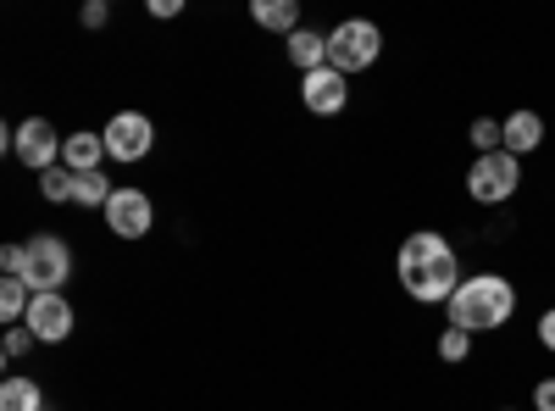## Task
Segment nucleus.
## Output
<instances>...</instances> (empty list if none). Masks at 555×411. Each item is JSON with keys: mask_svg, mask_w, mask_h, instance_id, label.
<instances>
[{"mask_svg": "<svg viewBox=\"0 0 555 411\" xmlns=\"http://www.w3.org/2000/svg\"><path fill=\"white\" fill-rule=\"evenodd\" d=\"M400 290L423 306H444L455 290H461V261H455V245L444 234H411L400 245Z\"/></svg>", "mask_w": 555, "mask_h": 411, "instance_id": "1", "label": "nucleus"}, {"mask_svg": "<svg viewBox=\"0 0 555 411\" xmlns=\"http://www.w3.org/2000/svg\"><path fill=\"white\" fill-rule=\"evenodd\" d=\"M450 311V329L461 334H489L500 323H512L517 311V290L500 279V272H478V279H461V290L444 300Z\"/></svg>", "mask_w": 555, "mask_h": 411, "instance_id": "2", "label": "nucleus"}, {"mask_svg": "<svg viewBox=\"0 0 555 411\" xmlns=\"http://www.w3.org/2000/svg\"><path fill=\"white\" fill-rule=\"evenodd\" d=\"M517 190H522V156H512V151H489L467 172V195L478 206H505Z\"/></svg>", "mask_w": 555, "mask_h": 411, "instance_id": "3", "label": "nucleus"}, {"mask_svg": "<svg viewBox=\"0 0 555 411\" xmlns=\"http://www.w3.org/2000/svg\"><path fill=\"white\" fill-rule=\"evenodd\" d=\"M23 251H28L23 284H28L34 295H62V284L73 279V251H67V240H56V234H34Z\"/></svg>", "mask_w": 555, "mask_h": 411, "instance_id": "4", "label": "nucleus"}, {"mask_svg": "<svg viewBox=\"0 0 555 411\" xmlns=\"http://www.w3.org/2000/svg\"><path fill=\"white\" fill-rule=\"evenodd\" d=\"M378 51H384V34H378V23H366V17H350V23H339L328 34V67L345 73V78L361 73V67H373Z\"/></svg>", "mask_w": 555, "mask_h": 411, "instance_id": "5", "label": "nucleus"}, {"mask_svg": "<svg viewBox=\"0 0 555 411\" xmlns=\"http://www.w3.org/2000/svg\"><path fill=\"white\" fill-rule=\"evenodd\" d=\"M101 140H106V156L112 162H145L151 145H156V128L145 112H117L106 128H101Z\"/></svg>", "mask_w": 555, "mask_h": 411, "instance_id": "6", "label": "nucleus"}, {"mask_svg": "<svg viewBox=\"0 0 555 411\" xmlns=\"http://www.w3.org/2000/svg\"><path fill=\"white\" fill-rule=\"evenodd\" d=\"M12 156H17L23 167H34V172L56 167V156H62V140H56V128L44 123V117H28L23 128H12Z\"/></svg>", "mask_w": 555, "mask_h": 411, "instance_id": "7", "label": "nucleus"}, {"mask_svg": "<svg viewBox=\"0 0 555 411\" xmlns=\"http://www.w3.org/2000/svg\"><path fill=\"white\" fill-rule=\"evenodd\" d=\"M151 195L145 190H117L112 195V206H106V228L117 240H145L151 234Z\"/></svg>", "mask_w": 555, "mask_h": 411, "instance_id": "8", "label": "nucleus"}, {"mask_svg": "<svg viewBox=\"0 0 555 411\" xmlns=\"http://www.w3.org/2000/svg\"><path fill=\"white\" fill-rule=\"evenodd\" d=\"M23 329H28L34 339H44V345H62V339L73 334V306H67V295H34Z\"/></svg>", "mask_w": 555, "mask_h": 411, "instance_id": "9", "label": "nucleus"}, {"mask_svg": "<svg viewBox=\"0 0 555 411\" xmlns=\"http://www.w3.org/2000/svg\"><path fill=\"white\" fill-rule=\"evenodd\" d=\"M300 101H306L317 117H334V112H345V101H350L345 73H334V67H317V73H306V84H300Z\"/></svg>", "mask_w": 555, "mask_h": 411, "instance_id": "10", "label": "nucleus"}, {"mask_svg": "<svg viewBox=\"0 0 555 411\" xmlns=\"http://www.w3.org/2000/svg\"><path fill=\"white\" fill-rule=\"evenodd\" d=\"M500 133H505V151H512V156H528V151L544 145V117L539 112H512L500 123Z\"/></svg>", "mask_w": 555, "mask_h": 411, "instance_id": "11", "label": "nucleus"}, {"mask_svg": "<svg viewBox=\"0 0 555 411\" xmlns=\"http://www.w3.org/2000/svg\"><path fill=\"white\" fill-rule=\"evenodd\" d=\"M101 162H106V140L101 133H67L62 140V167H73V172H101Z\"/></svg>", "mask_w": 555, "mask_h": 411, "instance_id": "12", "label": "nucleus"}, {"mask_svg": "<svg viewBox=\"0 0 555 411\" xmlns=\"http://www.w3.org/2000/svg\"><path fill=\"white\" fill-rule=\"evenodd\" d=\"M289 62H295L300 73H317V67H328V34L295 28V34H289Z\"/></svg>", "mask_w": 555, "mask_h": 411, "instance_id": "13", "label": "nucleus"}, {"mask_svg": "<svg viewBox=\"0 0 555 411\" xmlns=\"http://www.w3.org/2000/svg\"><path fill=\"white\" fill-rule=\"evenodd\" d=\"M250 17H256V28H272V34H295L300 28L295 0H250Z\"/></svg>", "mask_w": 555, "mask_h": 411, "instance_id": "14", "label": "nucleus"}, {"mask_svg": "<svg viewBox=\"0 0 555 411\" xmlns=\"http://www.w3.org/2000/svg\"><path fill=\"white\" fill-rule=\"evenodd\" d=\"M0 411H44V395L34 378H7L0 384Z\"/></svg>", "mask_w": 555, "mask_h": 411, "instance_id": "15", "label": "nucleus"}, {"mask_svg": "<svg viewBox=\"0 0 555 411\" xmlns=\"http://www.w3.org/2000/svg\"><path fill=\"white\" fill-rule=\"evenodd\" d=\"M112 195H117V190H112L106 172H78V184H73V201H78V206H101V211H106Z\"/></svg>", "mask_w": 555, "mask_h": 411, "instance_id": "16", "label": "nucleus"}, {"mask_svg": "<svg viewBox=\"0 0 555 411\" xmlns=\"http://www.w3.org/2000/svg\"><path fill=\"white\" fill-rule=\"evenodd\" d=\"M73 184H78V172L62 167V162L39 172V195H44V201H73Z\"/></svg>", "mask_w": 555, "mask_h": 411, "instance_id": "17", "label": "nucleus"}, {"mask_svg": "<svg viewBox=\"0 0 555 411\" xmlns=\"http://www.w3.org/2000/svg\"><path fill=\"white\" fill-rule=\"evenodd\" d=\"M28 306H34V290H28L23 279H7V284H0V317H7V323L28 317Z\"/></svg>", "mask_w": 555, "mask_h": 411, "instance_id": "18", "label": "nucleus"}, {"mask_svg": "<svg viewBox=\"0 0 555 411\" xmlns=\"http://www.w3.org/2000/svg\"><path fill=\"white\" fill-rule=\"evenodd\" d=\"M473 356V334H461V329H444L439 334V361H450V368H455V361H467Z\"/></svg>", "mask_w": 555, "mask_h": 411, "instance_id": "19", "label": "nucleus"}, {"mask_svg": "<svg viewBox=\"0 0 555 411\" xmlns=\"http://www.w3.org/2000/svg\"><path fill=\"white\" fill-rule=\"evenodd\" d=\"M473 145H478V156L505 151V133H500V123H494V117H478V123H473Z\"/></svg>", "mask_w": 555, "mask_h": 411, "instance_id": "20", "label": "nucleus"}, {"mask_svg": "<svg viewBox=\"0 0 555 411\" xmlns=\"http://www.w3.org/2000/svg\"><path fill=\"white\" fill-rule=\"evenodd\" d=\"M28 345H34V334H28V329H12V334H7V361L28 356Z\"/></svg>", "mask_w": 555, "mask_h": 411, "instance_id": "21", "label": "nucleus"}, {"mask_svg": "<svg viewBox=\"0 0 555 411\" xmlns=\"http://www.w3.org/2000/svg\"><path fill=\"white\" fill-rule=\"evenodd\" d=\"M533 406H539V411H555V378H539V384H533Z\"/></svg>", "mask_w": 555, "mask_h": 411, "instance_id": "22", "label": "nucleus"}, {"mask_svg": "<svg viewBox=\"0 0 555 411\" xmlns=\"http://www.w3.org/2000/svg\"><path fill=\"white\" fill-rule=\"evenodd\" d=\"M539 345H544V350H555V306L539 317Z\"/></svg>", "mask_w": 555, "mask_h": 411, "instance_id": "23", "label": "nucleus"}, {"mask_svg": "<svg viewBox=\"0 0 555 411\" xmlns=\"http://www.w3.org/2000/svg\"><path fill=\"white\" fill-rule=\"evenodd\" d=\"M83 23L101 28V23H106V0H89V7H83Z\"/></svg>", "mask_w": 555, "mask_h": 411, "instance_id": "24", "label": "nucleus"}, {"mask_svg": "<svg viewBox=\"0 0 555 411\" xmlns=\"http://www.w3.org/2000/svg\"><path fill=\"white\" fill-rule=\"evenodd\" d=\"M183 0H151V17H178Z\"/></svg>", "mask_w": 555, "mask_h": 411, "instance_id": "25", "label": "nucleus"}]
</instances>
